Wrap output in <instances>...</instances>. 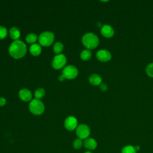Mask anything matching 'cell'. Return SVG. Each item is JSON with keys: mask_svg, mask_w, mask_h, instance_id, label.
<instances>
[{"mask_svg": "<svg viewBox=\"0 0 153 153\" xmlns=\"http://www.w3.org/2000/svg\"><path fill=\"white\" fill-rule=\"evenodd\" d=\"M45 91L42 88H38L34 92V96L36 99H42L45 96Z\"/></svg>", "mask_w": 153, "mask_h": 153, "instance_id": "d6986e66", "label": "cell"}, {"mask_svg": "<svg viewBox=\"0 0 153 153\" xmlns=\"http://www.w3.org/2000/svg\"><path fill=\"white\" fill-rule=\"evenodd\" d=\"M88 81L90 83L93 85H100V84H102V79L99 75L94 74L89 76Z\"/></svg>", "mask_w": 153, "mask_h": 153, "instance_id": "4fadbf2b", "label": "cell"}, {"mask_svg": "<svg viewBox=\"0 0 153 153\" xmlns=\"http://www.w3.org/2000/svg\"><path fill=\"white\" fill-rule=\"evenodd\" d=\"M7 36V29L2 26H0V39H2L5 38Z\"/></svg>", "mask_w": 153, "mask_h": 153, "instance_id": "603a6c76", "label": "cell"}, {"mask_svg": "<svg viewBox=\"0 0 153 153\" xmlns=\"http://www.w3.org/2000/svg\"><path fill=\"white\" fill-rule=\"evenodd\" d=\"M29 109L32 114L39 115L44 112L45 107L43 103L41 100L35 99L30 102L29 105Z\"/></svg>", "mask_w": 153, "mask_h": 153, "instance_id": "3957f363", "label": "cell"}, {"mask_svg": "<svg viewBox=\"0 0 153 153\" xmlns=\"http://www.w3.org/2000/svg\"><path fill=\"white\" fill-rule=\"evenodd\" d=\"M54 40V33L51 32L45 31L41 33L38 37L39 43L44 47H48L52 44Z\"/></svg>", "mask_w": 153, "mask_h": 153, "instance_id": "277c9868", "label": "cell"}, {"mask_svg": "<svg viewBox=\"0 0 153 153\" xmlns=\"http://www.w3.org/2000/svg\"><path fill=\"white\" fill-rule=\"evenodd\" d=\"M101 34L105 38H110L114 35V30L113 27L109 25H104L100 29Z\"/></svg>", "mask_w": 153, "mask_h": 153, "instance_id": "30bf717a", "label": "cell"}, {"mask_svg": "<svg viewBox=\"0 0 153 153\" xmlns=\"http://www.w3.org/2000/svg\"><path fill=\"white\" fill-rule=\"evenodd\" d=\"M82 146H83V142H82V139L77 138L74 140V141L73 142V147L75 149H79L81 148Z\"/></svg>", "mask_w": 153, "mask_h": 153, "instance_id": "44dd1931", "label": "cell"}, {"mask_svg": "<svg viewBox=\"0 0 153 153\" xmlns=\"http://www.w3.org/2000/svg\"><path fill=\"white\" fill-rule=\"evenodd\" d=\"M63 50V45L60 42H56L53 45V51L56 54H59Z\"/></svg>", "mask_w": 153, "mask_h": 153, "instance_id": "ac0fdd59", "label": "cell"}, {"mask_svg": "<svg viewBox=\"0 0 153 153\" xmlns=\"http://www.w3.org/2000/svg\"><path fill=\"white\" fill-rule=\"evenodd\" d=\"M78 74L77 68L72 65L66 66L62 71V75L65 79H72L75 78Z\"/></svg>", "mask_w": 153, "mask_h": 153, "instance_id": "5b68a950", "label": "cell"}, {"mask_svg": "<svg viewBox=\"0 0 153 153\" xmlns=\"http://www.w3.org/2000/svg\"><path fill=\"white\" fill-rule=\"evenodd\" d=\"M64 126L66 129L69 131L76 130L78 126V121L76 118L73 116L68 117L65 120Z\"/></svg>", "mask_w": 153, "mask_h": 153, "instance_id": "ba28073f", "label": "cell"}, {"mask_svg": "<svg viewBox=\"0 0 153 153\" xmlns=\"http://www.w3.org/2000/svg\"><path fill=\"white\" fill-rule=\"evenodd\" d=\"M65 78H64V76L62 75H60V76H59V77H58V79L60 81H64L65 80Z\"/></svg>", "mask_w": 153, "mask_h": 153, "instance_id": "484cf974", "label": "cell"}, {"mask_svg": "<svg viewBox=\"0 0 153 153\" xmlns=\"http://www.w3.org/2000/svg\"><path fill=\"white\" fill-rule=\"evenodd\" d=\"M27 47L26 44L22 41L16 40L13 41L8 48L10 56L16 59L23 57L26 53Z\"/></svg>", "mask_w": 153, "mask_h": 153, "instance_id": "6da1fadb", "label": "cell"}, {"mask_svg": "<svg viewBox=\"0 0 153 153\" xmlns=\"http://www.w3.org/2000/svg\"><path fill=\"white\" fill-rule=\"evenodd\" d=\"M66 63V57L63 54H59L54 57L52 60V66L55 69H60Z\"/></svg>", "mask_w": 153, "mask_h": 153, "instance_id": "52a82bcc", "label": "cell"}, {"mask_svg": "<svg viewBox=\"0 0 153 153\" xmlns=\"http://www.w3.org/2000/svg\"><path fill=\"white\" fill-rule=\"evenodd\" d=\"M97 59L102 62H106L111 59V53L106 50H100L96 53Z\"/></svg>", "mask_w": 153, "mask_h": 153, "instance_id": "9c48e42d", "label": "cell"}, {"mask_svg": "<svg viewBox=\"0 0 153 153\" xmlns=\"http://www.w3.org/2000/svg\"><path fill=\"white\" fill-rule=\"evenodd\" d=\"M145 71L149 77L153 78V63H151L146 66Z\"/></svg>", "mask_w": 153, "mask_h": 153, "instance_id": "7402d4cb", "label": "cell"}, {"mask_svg": "<svg viewBox=\"0 0 153 153\" xmlns=\"http://www.w3.org/2000/svg\"><path fill=\"white\" fill-rule=\"evenodd\" d=\"M29 51L31 54H32L34 56H36L41 54L42 49L39 44L35 43V44H32L30 46Z\"/></svg>", "mask_w": 153, "mask_h": 153, "instance_id": "5bb4252c", "label": "cell"}, {"mask_svg": "<svg viewBox=\"0 0 153 153\" xmlns=\"http://www.w3.org/2000/svg\"><path fill=\"white\" fill-rule=\"evenodd\" d=\"M91 57V52L88 49L82 50L80 54V57L83 60H88Z\"/></svg>", "mask_w": 153, "mask_h": 153, "instance_id": "e0dca14e", "label": "cell"}, {"mask_svg": "<svg viewBox=\"0 0 153 153\" xmlns=\"http://www.w3.org/2000/svg\"><path fill=\"white\" fill-rule=\"evenodd\" d=\"M38 39V36L37 35L34 33H29L26 37V41L27 43L29 44H35L36 41Z\"/></svg>", "mask_w": 153, "mask_h": 153, "instance_id": "2e32d148", "label": "cell"}, {"mask_svg": "<svg viewBox=\"0 0 153 153\" xmlns=\"http://www.w3.org/2000/svg\"><path fill=\"white\" fill-rule=\"evenodd\" d=\"M9 34L11 39L14 40H18L20 36V32L16 27H12L10 29Z\"/></svg>", "mask_w": 153, "mask_h": 153, "instance_id": "9a60e30c", "label": "cell"}, {"mask_svg": "<svg viewBox=\"0 0 153 153\" xmlns=\"http://www.w3.org/2000/svg\"><path fill=\"white\" fill-rule=\"evenodd\" d=\"M20 99L24 102H29L32 99V93L27 88L21 89L19 92Z\"/></svg>", "mask_w": 153, "mask_h": 153, "instance_id": "8fae6325", "label": "cell"}, {"mask_svg": "<svg viewBox=\"0 0 153 153\" xmlns=\"http://www.w3.org/2000/svg\"><path fill=\"white\" fill-rule=\"evenodd\" d=\"M134 148H135V149H136V151H139V150L140 149V146H139V145H135V146H134Z\"/></svg>", "mask_w": 153, "mask_h": 153, "instance_id": "4316f807", "label": "cell"}, {"mask_svg": "<svg viewBox=\"0 0 153 153\" xmlns=\"http://www.w3.org/2000/svg\"><path fill=\"white\" fill-rule=\"evenodd\" d=\"M99 88H100V90L102 91H106L108 89L107 85L106 84H104V83L100 84V86H99Z\"/></svg>", "mask_w": 153, "mask_h": 153, "instance_id": "cb8c5ba5", "label": "cell"}, {"mask_svg": "<svg viewBox=\"0 0 153 153\" xmlns=\"http://www.w3.org/2000/svg\"><path fill=\"white\" fill-rule=\"evenodd\" d=\"M121 153H136L134 146L132 145H127L123 148Z\"/></svg>", "mask_w": 153, "mask_h": 153, "instance_id": "ffe728a7", "label": "cell"}, {"mask_svg": "<svg viewBox=\"0 0 153 153\" xmlns=\"http://www.w3.org/2000/svg\"><path fill=\"white\" fill-rule=\"evenodd\" d=\"M76 134L79 139L85 140L88 137L90 134V129L87 125L81 124L76 128Z\"/></svg>", "mask_w": 153, "mask_h": 153, "instance_id": "8992f818", "label": "cell"}, {"mask_svg": "<svg viewBox=\"0 0 153 153\" xmlns=\"http://www.w3.org/2000/svg\"><path fill=\"white\" fill-rule=\"evenodd\" d=\"M82 44L88 50L94 49L99 43L98 36L93 33H87L82 38Z\"/></svg>", "mask_w": 153, "mask_h": 153, "instance_id": "7a4b0ae2", "label": "cell"}, {"mask_svg": "<svg viewBox=\"0 0 153 153\" xmlns=\"http://www.w3.org/2000/svg\"><path fill=\"white\" fill-rule=\"evenodd\" d=\"M6 103V99L3 97H0V106H3Z\"/></svg>", "mask_w": 153, "mask_h": 153, "instance_id": "d4e9b609", "label": "cell"}, {"mask_svg": "<svg viewBox=\"0 0 153 153\" xmlns=\"http://www.w3.org/2000/svg\"><path fill=\"white\" fill-rule=\"evenodd\" d=\"M84 153H93L92 152H91L90 151H85V152H84Z\"/></svg>", "mask_w": 153, "mask_h": 153, "instance_id": "83f0119b", "label": "cell"}, {"mask_svg": "<svg viewBox=\"0 0 153 153\" xmlns=\"http://www.w3.org/2000/svg\"><path fill=\"white\" fill-rule=\"evenodd\" d=\"M97 142L96 141L95 139L93 138H90L88 137L86 139L84 140L83 142V145L84 147L88 149V150H94L97 147Z\"/></svg>", "mask_w": 153, "mask_h": 153, "instance_id": "7c38bea8", "label": "cell"}]
</instances>
